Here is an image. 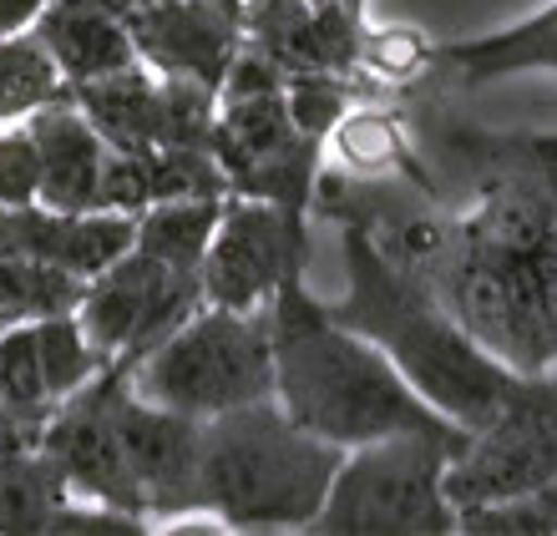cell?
<instances>
[{"instance_id": "cell-1", "label": "cell", "mask_w": 557, "mask_h": 536, "mask_svg": "<svg viewBox=\"0 0 557 536\" xmlns=\"http://www.w3.org/2000/svg\"><path fill=\"white\" fill-rule=\"evenodd\" d=\"M425 284L507 370H557V173L502 177L431 248Z\"/></svg>"}, {"instance_id": "cell-2", "label": "cell", "mask_w": 557, "mask_h": 536, "mask_svg": "<svg viewBox=\"0 0 557 536\" xmlns=\"http://www.w3.org/2000/svg\"><path fill=\"white\" fill-rule=\"evenodd\" d=\"M269 320H274V400L309 435L345 450L406 431L451 435V440L471 435L446 421L436 406H425L411 379L385 360V349L335 320L330 304H314L299 274L278 284L269 299Z\"/></svg>"}, {"instance_id": "cell-3", "label": "cell", "mask_w": 557, "mask_h": 536, "mask_svg": "<svg viewBox=\"0 0 557 536\" xmlns=\"http://www.w3.org/2000/svg\"><path fill=\"white\" fill-rule=\"evenodd\" d=\"M339 253H345V299L330 304L335 320L385 349V360L411 379V390L451 425L476 431L492 421L517 385V370H507L482 339H471L461 320L436 299V289L391 259L366 228L350 223Z\"/></svg>"}, {"instance_id": "cell-4", "label": "cell", "mask_w": 557, "mask_h": 536, "mask_svg": "<svg viewBox=\"0 0 557 536\" xmlns=\"http://www.w3.org/2000/svg\"><path fill=\"white\" fill-rule=\"evenodd\" d=\"M339 461L345 446L309 435L274 395L249 400L203 421L198 511L238 532H309Z\"/></svg>"}, {"instance_id": "cell-5", "label": "cell", "mask_w": 557, "mask_h": 536, "mask_svg": "<svg viewBox=\"0 0 557 536\" xmlns=\"http://www.w3.org/2000/svg\"><path fill=\"white\" fill-rule=\"evenodd\" d=\"M446 496L456 501V532H557V370L517 375L497 415L451 456Z\"/></svg>"}, {"instance_id": "cell-6", "label": "cell", "mask_w": 557, "mask_h": 536, "mask_svg": "<svg viewBox=\"0 0 557 536\" xmlns=\"http://www.w3.org/2000/svg\"><path fill=\"white\" fill-rule=\"evenodd\" d=\"M133 390L193 421L274 395V320L264 309L203 304L177 324L152 354L127 370Z\"/></svg>"}, {"instance_id": "cell-7", "label": "cell", "mask_w": 557, "mask_h": 536, "mask_svg": "<svg viewBox=\"0 0 557 536\" xmlns=\"http://www.w3.org/2000/svg\"><path fill=\"white\" fill-rule=\"evenodd\" d=\"M467 440L451 435H385L345 450L335 486L309 532L324 536H441L456 532V501L446 496V465Z\"/></svg>"}, {"instance_id": "cell-8", "label": "cell", "mask_w": 557, "mask_h": 536, "mask_svg": "<svg viewBox=\"0 0 557 536\" xmlns=\"http://www.w3.org/2000/svg\"><path fill=\"white\" fill-rule=\"evenodd\" d=\"M203 304V274L173 269V263L152 259L133 244L112 269H102L82 289L76 320L87 329L91 349L102 354V364H127L133 370L143 354H152Z\"/></svg>"}, {"instance_id": "cell-9", "label": "cell", "mask_w": 557, "mask_h": 536, "mask_svg": "<svg viewBox=\"0 0 557 536\" xmlns=\"http://www.w3.org/2000/svg\"><path fill=\"white\" fill-rule=\"evenodd\" d=\"M305 274V213L274 198L223 203L213 244L203 253V299L219 309H264L278 284Z\"/></svg>"}, {"instance_id": "cell-10", "label": "cell", "mask_w": 557, "mask_h": 536, "mask_svg": "<svg viewBox=\"0 0 557 536\" xmlns=\"http://www.w3.org/2000/svg\"><path fill=\"white\" fill-rule=\"evenodd\" d=\"M107 375H112V395H107L112 435H117L122 465H127V481H133L143 511L147 516H188V511H198L203 421L137 395L133 379H127V364H107Z\"/></svg>"}, {"instance_id": "cell-11", "label": "cell", "mask_w": 557, "mask_h": 536, "mask_svg": "<svg viewBox=\"0 0 557 536\" xmlns=\"http://www.w3.org/2000/svg\"><path fill=\"white\" fill-rule=\"evenodd\" d=\"M127 30L158 76L203 82L208 91H223L249 41L244 0H143L127 11Z\"/></svg>"}, {"instance_id": "cell-12", "label": "cell", "mask_w": 557, "mask_h": 536, "mask_svg": "<svg viewBox=\"0 0 557 536\" xmlns=\"http://www.w3.org/2000/svg\"><path fill=\"white\" fill-rule=\"evenodd\" d=\"M137 244V213H61V208H0V253H26L61 274L91 278Z\"/></svg>"}, {"instance_id": "cell-13", "label": "cell", "mask_w": 557, "mask_h": 536, "mask_svg": "<svg viewBox=\"0 0 557 536\" xmlns=\"http://www.w3.org/2000/svg\"><path fill=\"white\" fill-rule=\"evenodd\" d=\"M30 30L41 36V46L61 66L66 87L102 82V76H117L127 66H143L133 30H127V21L107 0H51Z\"/></svg>"}, {"instance_id": "cell-14", "label": "cell", "mask_w": 557, "mask_h": 536, "mask_svg": "<svg viewBox=\"0 0 557 536\" xmlns=\"http://www.w3.org/2000/svg\"><path fill=\"white\" fill-rule=\"evenodd\" d=\"M436 61L451 66L456 82H467V87L502 82V76L517 72H557V0L528 21H517V26L446 46V51H436Z\"/></svg>"}, {"instance_id": "cell-15", "label": "cell", "mask_w": 557, "mask_h": 536, "mask_svg": "<svg viewBox=\"0 0 557 536\" xmlns=\"http://www.w3.org/2000/svg\"><path fill=\"white\" fill-rule=\"evenodd\" d=\"M72 486L46 461L41 446L0 450V532H51Z\"/></svg>"}, {"instance_id": "cell-16", "label": "cell", "mask_w": 557, "mask_h": 536, "mask_svg": "<svg viewBox=\"0 0 557 536\" xmlns=\"http://www.w3.org/2000/svg\"><path fill=\"white\" fill-rule=\"evenodd\" d=\"M223 198H162L137 213V248L152 259L203 274V253L219 228Z\"/></svg>"}, {"instance_id": "cell-17", "label": "cell", "mask_w": 557, "mask_h": 536, "mask_svg": "<svg viewBox=\"0 0 557 536\" xmlns=\"http://www.w3.org/2000/svg\"><path fill=\"white\" fill-rule=\"evenodd\" d=\"M61 97H66V76L41 46V36L36 30L0 36V127L26 122L30 112H41Z\"/></svg>"}, {"instance_id": "cell-18", "label": "cell", "mask_w": 557, "mask_h": 536, "mask_svg": "<svg viewBox=\"0 0 557 536\" xmlns=\"http://www.w3.org/2000/svg\"><path fill=\"white\" fill-rule=\"evenodd\" d=\"M82 278L61 274L51 263H36L26 253H0V329L5 324L46 320V314H72L82 304Z\"/></svg>"}, {"instance_id": "cell-19", "label": "cell", "mask_w": 557, "mask_h": 536, "mask_svg": "<svg viewBox=\"0 0 557 536\" xmlns=\"http://www.w3.org/2000/svg\"><path fill=\"white\" fill-rule=\"evenodd\" d=\"M284 107H289L294 127L305 132L309 142H320L335 132V122L350 112V91H345V76L335 72H289L284 82Z\"/></svg>"}, {"instance_id": "cell-20", "label": "cell", "mask_w": 557, "mask_h": 536, "mask_svg": "<svg viewBox=\"0 0 557 536\" xmlns=\"http://www.w3.org/2000/svg\"><path fill=\"white\" fill-rule=\"evenodd\" d=\"M335 142V152L360 173H375V167H396L400 162V127L381 112H345L335 122V132L324 137Z\"/></svg>"}, {"instance_id": "cell-21", "label": "cell", "mask_w": 557, "mask_h": 536, "mask_svg": "<svg viewBox=\"0 0 557 536\" xmlns=\"http://www.w3.org/2000/svg\"><path fill=\"white\" fill-rule=\"evenodd\" d=\"M41 203V147L26 122L0 127V208Z\"/></svg>"}, {"instance_id": "cell-22", "label": "cell", "mask_w": 557, "mask_h": 536, "mask_svg": "<svg viewBox=\"0 0 557 536\" xmlns=\"http://www.w3.org/2000/svg\"><path fill=\"white\" fill-rule=\"evenodd\" d=\"M425 61H436V51L416 30H360V66L385 76V82L416 76Z\"/></svg>"}, {"instance_id": "cell-23", "label": "cell", "mask_w": 557, "mask_h": 536, "mask_svg": "<svg viewBox=\"0 0 557 536\" xmlns=\"http://www.w3.org/2000/svg\"><path fill=\"white\" fill-rule=\"evenodd\" d=\"M46 5H51V0H0V36H21V30H30Z\"/></svg>"}, {"instance_id": "cell-24", "label": "cell", "mask_w": 557, "mask_h": 536, "mask_svg": "<svg viewBox=\"0 0 557 536\" xmlns=\"http://www.w3.org/2000/svg\"><path fill=\"white\" fill-rule=\"evenodd\" d=\"M309 5H330V0H244V11H309Z\"/></svg>"}, {"instance_id": "cell-25", "label": "cell", "mask_w": 557, "mask_h": 536, "mask_svg": "<svg viewBox=\"0 0 557 536\" xmlns=\"http://www.w3.org/2000/svg\"><path fill=\"white\" fill-rule=\"evenodd\" d=\"M345 11L355 15V21H366V11H370V0H345Z\"/></svg>"}]
</instances>
